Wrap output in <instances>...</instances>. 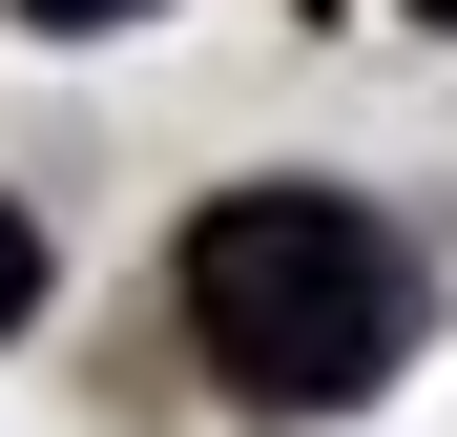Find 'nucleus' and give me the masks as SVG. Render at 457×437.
<instances>
[{"label":"nucleus","mask_w":457,"mask_h":437,"mask_svg":"<svg viewBox=\"0 0 457 437\" xmlns=\"http://www.w3.org/2000/svg\"><path fill=\"white\" fill-rule=\"evenodd\" d=\"M167 291H187V354L250 416H333V396H374L416 354V250L353 188H228V208H187Z\"/></svg>","instance_id":"obj_1"},{"label":"nucleus","mask_w":457,"mask_h":437,"mask_svg":"<svg viewBox=\"0 0 457 437\" xmlns=\"http://www.w3.org/2000/svg\"><path fill=\"white\" fill-rule=\"evenodd\" d=\"M21 313H42V230L0 208V333H21Z\"/></svg>","instance_id":"obj_2"},{"label":"nucleus","mask_w":457,"mask_h":437,"mask_svg":"<svg viewBox=\"0 0 457 437\" xmlns=\"http://www.w3.org/2000/svg\"><path fill=\"white\" fill-rule=\"evenodd\" d=\"M21 21H145V0H21Z\"/></svg>","instance_id":"obj_3"},{"label":"nucleus","mask_w":457,"mask_h":437,"mask_svg":"<svg viewBox=\"0 0 457 437\" xmlns=\"http://www.w3.org/2000/svg\"><path fill=\"white\" fill-rule=\"evenodd\" d=\"M416 21H457V0H416Z\"/></svg>","instance_id":"obj_4"}]
</instances>
